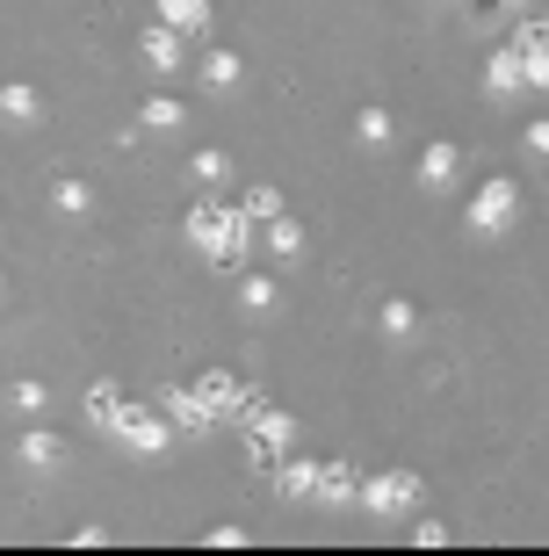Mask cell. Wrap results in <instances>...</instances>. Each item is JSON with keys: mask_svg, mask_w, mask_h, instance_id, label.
<instances>
[{"mask_svg": "<svg viewBox=\"0 0 549 556\" xmlns=\"http://www.w3.org/2000/svg\"><path fill=\"white\" fill-rule=\"evenodd\" d=\"M15 463H22V470H59V463H65V441L51 427L22 433V441H15Z\"/></svg>", "mask_w": 549, "mask_h": 556, "instance_id": "cell-14", "label": "cell"}, {"mask_svg": "<svg viewBox=\"0 0 549 556\" xmlns=\"http://www.w3.org/2000/svg\"><path fill=\"white\" fill-rule=\"evenodd\" d=\"M152 22H166L174 37H210V0H152Z\"/></svg>", "mask_w": 549, "mask_h": 556, "instance_id": "cell-12", "label": "cell"}, {"mask_svg": "<svg viewBox=\"0 0 549 556\" xmlns=\"http://www.w3.org/2000/svg\"><path fill=\"white\" fill-rule=\"evenodd\" d=\"M138 59H145V73H188V37H174L166 22H145Z\"/></svg>", "mask_w": 549, "mask_h": 556, "instance_id": "cell-7", "label": "cell"}, {"mask_svg": "<svg viewBox=\"0 0 549 556\" xmlns=\"http://www.w3.org/2000/svg\"><path fill=\"white\" fill-rule=\"evenodd\" d=\"M376 326H384V332H390V340H412V332H420V311H412V304H405V296H390V304H384V311H376Z\"/></svg>", "mask_w": 549, "mask_h": 556, "instance_id": "cell-20", "label": "cell"}, {"mask_svg": "<svg viewBox=\"0 0 549 556\" xmlns=\"http://www.w3.org/2000/svg\"><path fill=\"white\" fill-rule=\"evenodd\" d=\"M239 73H246L239 51H203V65H196V80H203L210 94H232V87H239Z\"/></svg>", "mask_w": 549, "mask_h": 556, "instance_id": "cell-17", "label": "cell"}, {"mask_svg": "<svg viewBox=\"0 0 549 556\" xmlns=\"http://www.w3.org/2000/svg\"><path fill=\"white\" fill-rule=\"evenodd\" d=\"M160 405L174 413V427H182V433H210V427H217V413H210V397H203V391H166Z\"/></svg>", "mask_w": 549, "mask_h": 556, "instance_id": "cell-13", "label": "cell"}, {"mask_svg": "<svg viewBox=\"0 0 549 556\" xmlns=\"http://www.w3.org/2000/svg\"><path fill=\"white\" fill-rule=\"evenodd\" d=\"M203 542H210V549H246V528H210Z\"/></svg>", "mask_w": 549, "mask_h": 556, "instance_id": "cell-31", "label": "cell"}, {"mask_svg": "<svg viewBox=\"0 0 549 556\" xmlns=\"http://www.w3.org/2000/svg\"><path fill=\"white\" fill-rule=\"evenodd\" d=\"M246 210H253L261 225H275V217H289V210H283V188H275V181H253V188H246Z\"/></svg>", "mask_w": 549, "mask_h": 556, "instance_id": "cell-22", "label": "cell"}, {"mask_svg": "<svg viewBox=\"0 0 549 556\" xmlns=\"http://www.w3.org/2000/svg\"><path fill=\"white\" fill-rule=\"evenodd\" d=\"M0 116H8L15 130H29V124L43 116V94H37L29 80H8V87H0Z\"/></svg>", "mask_w": 549, "mask_h": 556, "instance_id": "cell-16", "label": "cell"}, {"mask_svg": "<svg viewBox=\"0 0 549 556\" xmlns=\"http://www.w3.org/2000/svg\"><path fill=\"white\" fill-rule=\"evenodd\" d=\"M182 239L203 253L210 268H246V253L261 247V217H253L246 203H239V210H224V203H210V195H203V203L188 210Z\"/></svg>", "mask_w": 549, "mask_h": 556, "instance_id": "cell-1", "label": "cell"}, {"mask_svg": "<svg viewBox=\"0 0 549 556\" xmlns=\"http://www.w3.org/2000/svg\"><path fill=\"white\" fill-rule=\"evenodd\" d=\"M456 174H463V152H456L448 138H434L427 152H420V188H427V195H448Z\"/></svg>", "mask_w": 549, "mask_h": 556, "instance_id": "cell-11", "label": "cell"}, {"mask_svg": "<svg viewBox=\"0 0 549 556\" xmlns=\"http://www.w3.org/2000/svg\"><path fill=\"white\" fill-rule=\"evenodd\" d=\"M485 94L491 102H513V94H528V59L513 51V43H499L485 59Z\"/></svg>", "mask_w": 549, "mask_h": 556, "instance_id": "cell-8", "label": "cell"}, {"mask_svg": "<svg viewBox=\"0 0 549 556\" xmlns=\"http://www.w3.org/2000/svg\"><path fill=\"white\" fill-rule=\"evenodd\" d=\"M138 124H145V130H160V138H166V130H182V124H188V109H182V102H166V94H152V102L138 109Z\"/></svg>", "mask_w": 549, "mask_h": 556, "instance_id": "cell-19", "label": "cell"}, {"mask_svg": "<svg viewBox=\"0 0 549 556\" xmlns=\"http://www.w3.org/2000/svg\"><path fill=\"white\" fill-rule=\"evenodd\" d=\"M116 441L130 455H166V448H174V413H166V405H160V413H152V405H130L123 427H116Z\"/></svg>", "mask_w": 549, "mask_h": 556, "instance_id": "cell-4", "label": "cell"}, {"mask_svg": "<svg viewBox=\"0 0 549 556\" xmlns=\"http://www.w3.org/2000/svg\"><path fill=\"white\" fill-rule=\"evenodd\" d=\"M239 304L253 311V318H261V311H275V304H283V289L267 282V275H239Z\"/></svg>", "mask_w": 549, "mask_h": 556, "instance_id": "cell-21", "label": "cell"}, {"mask_svg": "<svg viewBox=\"0 0 549 556\" xmlns=\"http://www.w3.org/2000/svg\"><path fill=\"white\" fill-rule=\"evenodd\" d=\"M261 247L275 261H304V225L297 217H275V225H261Z\"/></svg>", "mask_w": 549, "mask_h": 556, "instance_id": "cell-18", "label": "cell"}, {"mask_svg": "<svg viewBox=\"0 0 549 556\" xmlns=\"http://www.w3.org/2000/svg\"><path fill=\"white\" fill-rule=\"evenodd\" d=\"M513 43H521V51H549V22H521V29H513Z\"/></svg>", "mask_w": 549, "mask_h": 556, "instance_id": "cell-28", "label": "cell"}, {"mask_svg": "<svg viewBox=\"0 0 549 556\" xmlns=\"http://www.w3.org/2000/svg\"><path fill=\"white\" fill-rule=\"evenodd\" d=\"M43 405H51V391H43V383H29V376H22V383H8V413H43Z\"/></svg>", "mask_w": 549, "mask_h": 556, "instance_id": "cell-26", "label": "cell"}, {"mask_svg": "<svg viewBox=\"0 0 549 556\" xmlns=\"http://www.w3.org/2000/svg\"><path fill=\"white\" fill-rule=\"evenodd\" d=\"M319 477H326V463H311V455H283V463H275V492H283L289 506H311V498H319Z\"/></svg>", "mask_w": 549, "mask_h": 556, "instance_id": "cell-9", "label": "cell"}, {"mask_svg": "<svg viewBox=\"0 0 549 556\" xmlns=\"http://www.w3.org/2000/svg\"><path fill=\"white\" fill-rule=\"evenodd\" d=\"M123 413H130V397H123L116 383H87V427L116 433V427H123Z\"/></svg>", "mask_w": 549, "mask_h": 556, "instance_id": "cell-15", "label": "cell"}, {"mask_svg": "<svg viewBox=\"0 0 549 556\" xmlns=\"http://www.w3.org/2000/svg\"><path fill=\"white\" fill-rule=\"evenodd\" d=\"M390 130H398V124H390V109H376V102L354 116V138H362V144H390Z\"/></svg>", "mask_w": 549, "mask_h": 556, "instance_id": "cell-24", "label": "cell"}, {"mask_svg": "<svg viewBox=\"0 0 549 556\" xmlns=\"http://www.w3.org/2000/svg\"><path fill=\"white\" fill-rule=\"evenodd\" d=\"M513 217H521V181H507V174L477 181V195H470V210H463L470 239H507Z\"/></svg>", "mask_w": 549, "mask_h": 556, "instance_id": "cell-2", "label": "cell"}, {"mask_svg": "<svg viewBox=\"0 0 549 556\" xmlns=\"http://www.w3.org/2000/svg\"><path fill=\"white\" fill-rule=\"evenodd\" d=\"M405 535H412V549H448V528H441V520H420V514H412Z\"/></svg>", "mask_w": 549, "mask_h": 556, "instance_id": "cell-27", "label": "cell"}, {"mask_svg": "<svg viewBox=\"0 0 549 556\" xmlns=\"http://www.w3.org/2000/svg\"><path fill=\"white\" fill-rule=\"evenodd\" d=\"M420 498H427L420 470H376V477H362V514H376V520H412V514H420Z\"/></svg>", "mask_w": 549, "mask_h": 556, "instance_id": "cell-3", "label": "cell"}, {"mask_svg": "<svg viewBox=\"0 0 549 556\" xmlns=\"http://www.w3.org/2000/svg\"><path fill=\"white\" fill-rule=\"evenodd\" d=\"M224 174H232V160H224L217 144H210V152H196V160H188V181H196V188H217Z\"/></svg>", "mask_w": 549, "mask_h": 556, "instance_id": "cell-23", "label": "cell"}, {"mask_svg": "<svg viewBox=\"0 0 549 556\" xmlns=\"http://www.w3.org/2000/svg\"><path fill=\"white\" fill-rule=\"evenodd\" d=\"M521 144H528L535 160H549V116H535V124H528V130H521Z\"/></svg>", "mask_w": 549, "mask_h": 556, "instance_id": "cell-30", "label": "cell"}, {"mask_svg": "<svg viewBox=\"0 0 549 556\" xmlns=\"http://www.w3.org/2000/svg\"><path fill=\"white\" fill-rule=\"evenodd\" d=\"M51 203H59L65 217H87V210H95V188H87V181H59V188H51Z\"/></svg>", "mask_w": 549, "mask_h": 556, "instance_id": "cell-25", "label": "cell"}, {"mask_svg": "<svg viewBox=\"0 0 549 556\" xmlns=\"http://www.w3.org/2000/svg\"><path fill=\"white\" fill-rule=\"evenodd\" d=\"M491 8H528V0H470V15H491Z\"/></svg>", "mask_w": 549, "mask_h": 556, "instance_id": "cell-32", "label": "cell"}, {"mask_svg": "<svg viewBox=\"0 0 549 556\" xmlns=\"http://www.w3.org/2000/svg\"><path fill=\"white\" fill-rule=\"evenodd\" d=\"M239 433H246V463H275V455L297 441V419H289V413H267V405H261V413L246 419Z\"/></svg>", "mask_w": 549, "mask_h": 556, "instance_id": "cell-6", "label": "cell"}, {"mask_svg": "<svg viewBox=\"0 0 549 556\" xmlns=\"http://www.w3.org/2000/svg\"><path fill=\"white\" fill-rule=\"evenodd\" d=\"M420 8H434V0H420Z\"/></svg>", "mask_w": 549, "mask_h": 556, "instance_id": "cell-33", "label": "cell"}, {"mask_svg": "<svg viewBox=\"0 0 549 556\" xmlns=\"http://www.w3.org/2000/svg\"><path fill=\"white\" fill-rule=\"evenodd\" d=\"M311 506H326V514L362 506V470H354V463H326V477H319V498H311Z\"/></svg>", "mask_w": 549, "mask_h": 556, "instance_id": "cell-10", "label": "cell"}, {"mask_svg": "<svg viewBox=\"0 0 549 556\" xmlns=\"http://www.w3.org/2000/svg\"><path fill=\"white\" fill-rule=\"evenodd\" d=\"M196 391H203V397H210V413L232 419V427H246V419L261 413V397L246 391L239 376H224V369H203V376H196Z\"/></svg>", "mask_w": 549, "mask_h": 556, "instance_id": "cell-5", "label": "cell"}, {"mask_svg": "<svg viewBox=\"0 0 549 556\" xmlns=\"http://www.w3.org/2000/svg\"><path fill=\"white\" fill-rule=\"evenodd\" d=\"M513 51H521V43H513ZM521 59H528V87L549 94V51H521Z\"/></svg>", "mask_w": 549, "mask_h": 556, "instance_id": "cell-29", "label": "cell"}]
</instances>
